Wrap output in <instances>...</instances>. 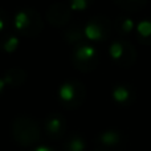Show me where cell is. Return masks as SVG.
<instances>
[{
  "mask_svg": "<svg viewBox=\"0 0 151 151\" xmlns=\"http://www.w3.org/2000/svg\"><path fill=\"white\" fill-rule=\"evenodd\" d=\"M89 4V0H69V8L73 11H85Z\"/></svg>",
  "mask_w": 151,
  "mask_h": 151,
  "instance_id": "cell-10",
  "label": "cell"
},
{
  "mask_svg": "<svg viewBox=\"0 0 151 151\" xmlns=\"http://www.w3.org/2000/svg\"><path fill=\"white\" fill-rule=\"evenodd\" d=\"M7 23H8L7 15H5L4 11L0 9V33L5 31V28H7Z\"/></svg>",
  "mask_w": 151,
  "mask_h": 151,
  "instance_id": "cell-11",
  "label": "cell"
},
{
  "mask_svg": "<svg viewBox=\"0 0 151 151\" xmlns=\"http://www.w3.org/2000/svg\"><path fill=\"white\" fill-rule=\"evenodd\" d=\"M115 27H117V31L119 32L121 35H129L135 29V23L131 17L129 16H119L117 19V23H115Z\"/></svg>",
  "mask_w": 151,
  "mask_h": 151,
  "instance_id": "cell-6",
  "label": "cell"
},
{
  "mask_svg": "<svg viewBox=\"0 0 151 151\" xmlns=\"http://www.w3.org/2000/svg\"><path fill=\"white\" fill-rule=\"evenodd\" d=\"M114 1L125 9H137L143 7L147 0H114Z\"/></svg>",
  "mask_w": 151,
  "mask_h": 151,
  "instance_id": "cell-9",
  "label": "cell"
},
{
  "mask_svg": "<svg viewBox=\"0 0 151 151\" xmlns=\"http://www.w3.org/2000/svg\"><path fill=\"white\" fill-rule=\"evenodd\" d=\"M65 39L68 40L69 44L78 45L81 42H83V39H85L83 37V31L80 27H72L65 32Z\"/></svg>",
  "mask_w": 151,
  "mask_h": 151,
  "instance_id": "cell-7",
  "label": "cell"
},
{
  "mask_svg": "<svg viewBox=\"0 0 151 151\" xmlns=\"http://www.w3.org/2000/svg\"><path fill=\"white\" fill-rule=\"evenodd\" d=\"M12 25L17 33L24 35L27 37H32L41 32L42 20L36 11L25 8V9H20L15 13Z\"/></svg>",
  "mask_w": 151,
  "mask_h": 151,
  "instance_id": "cell-1",
  "label": "cell"
},
{
  "mask_svg": "<svg viewBox=\"0 0 151 151\" xmlns=\"http://www.w3.org/2000/svg\"><path fill=\"white\" fill-rule=\"evenodd\" d=\"M47 17L50 24L60 27V25H64L70 19V12H69V9L64 4L58 3V4H55L53 7H50V9L48 11Z\"/></svg>",
  "mask_w": 151,
  "mask_h": 151,
  "instance_id": "cell-5",
  "label": "cell"
},
{
  "mask_svg": "<svg viewBox=\"0 0 151 151\" xmlns=\"http://www.w3.org/2000/svg\"><path fill=\"white\" fill-rule=\"evenodd\" d=\"M3 85H4V80H1V78H0V89L3 88Z\"/></svg>",
  "mask_w": 151,
  "mask_h": 151,
  "instance_id": "cell-12",
  "label": "cell"
},
{
  "mask_svg": "<svg viewBox=\"0 0 151 151\" xmlns=\"http://www.w3.org/2000/svg\"><path fill=\"white\" fill-rule=\"evenodd\" d=\"M109 55L119 65H131L135 61V48L126 40H114L109 45Z\"/></svg>",
  "mask_w": 151,
  "mask_h": 151,
  "instance_id": "cell-4",
  "label": "cell"
},
{
  "mask_svg": "<svg viewBox=\"0 0 151 151\" xmlns=\"http://www.w3.org/2000/svg\"><path fill=\"white\" fill-rule=\"evenodd\" d=\"M82 31H83V37H85V40H88V42H90V44L104 42L109 36L110 24L106 19L94 17L90 19L85 24Z\"/></svg>",
  "mask_w": 151,
  "mask_h": 151,
  "instance_id": "cell-3",
  "label": "cell"
},
{
  "mask_svg": "<svg viewBox=\"0 0 151 151\" xmlns=\"http://www.w3.org/2000/svg\"><path fill=\"white\" fill-rule=\"evenodd\" d=\"M97 49L90 42H81L76 45L72 53V61L74 66L81 70H90L97 64Z\"/></svg>",
  "mask_w": 151,
  "mask_h": 151,
  "instance_id": "cell-2",
  "label": "cell"
},
{
  "mask_svg": "<svg viewBox=\"0 0 151 151\" xmlns=\"http://www.w3.org/2000/svg\"><path fill=\"white\" fill-rule=\"evenodd\" d=\"M17 47H19V37L15 36V35H8V36L4 37V39L1 40V42H0V48H1L5 53H8V55L15 53Z\"/></svg>",
  "mask_w": 151,
  "mask_h": 151,
  "instance_id": "cell-8",
  "label": "cell"
}]
</instances>
